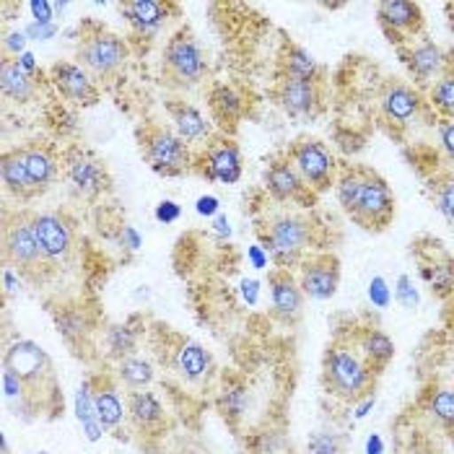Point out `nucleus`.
Returning <instances> with one entry per match:
<instances>
[{"instance_id": "f257e3e1", "label": "nucleus", "mask_w": 454, "mask_h": 454, "mask_svg": "<svg viewBox=\"0 0 454 454\" xmlns=\"http://www.w3.org/2000/svg\"><path fill=\"white\" fill-rule=\"evenodd\" d=\"M335 195L340 208L364 226L382 231L395 215V195L385 176L366 167H346L335 179Z\"/></svg>"}, {"instance_id": "f03ea898", "label": "nucleus", "mask_w": 454, "mask_h": 454, "mask_svg": "<svg viewBox=\"0 0 454 454\" xmlns=\"http://www.w3.org/2000/svg\"><path fill=\"white\" fill-rule=\"evenodd\" d=\"M380 372L364 358L353 338H338L330 343L322 361V385L325 392L343 403H361L372 397Z\"/></svg>"}, {"instance_id": "7ed1b4c3", "label": "nucleus", "mask_w": 454, "mask_h": 454, "mask_svg": "<svg viewBox=\"0 0 454 454\" xmlns=\"http://www.w3.org/2000/svg\"><path fill=\"white\" fill-rule=\"evenodd\" d=\"M260 245L280 270H291L309 257L315 247V223L301 213H278L260 229Z\"/></svg>"}, {"instance_id": "20e7f679", "label": "nucleus", "mask_w": 454, "mask_h": 454, "mask_svg": "<svg viewBox=\"0 0 454 454\" xmlns=\"http://www.w3.org/2000/svg\"><path fill=\"white\" fill-rule=\"evenodd\" d=\"M140 151L148 167L161 176H179L195 169V151L176 136L175 128L145 122L138 130Z\"/></svg>"}, {"instance_id": "39448f33", "label": "nucleus", "mask_w": 454, "mask_h": 454, "mask_svg": "<svg viewBox=\"0 0 454 454\" xmlns=\"http://www.w3.org/2000/svg\"><path fill=\"white\" fill-rule=\"evenodd\" d=\"M3 369L16 372L27 387H29V397L39 405V392L47 400L58 403V382H55V372H52V358L47 356V350L42 348L35 340H13L5 353H3Z\"/></svg>"}, {"instance_id": "423d86ee", "label": "nucleus", "mask_w": 454, "mask_h": 454, "mask_svg": "<svg viewBox=\"0 0 454 454\" xmlns=\"http://www.w3.org/2000/svg\"><path fill=\"white\" fill-rule=\"evenodd\" d=\"M75 60H78V66L89 70L94 78H112L114 73L125 68V63L130 60V44H128L125 36L91 24L89 32H81Z\"/></svg>"}, {"instance_id": "0eeeda50", "label": "nucleus", "mask_w": 454, "mask_h": 454, "mask_svg": "<svg viewBox=\"0 0 454 454\" xmlns=\"http://www.w3.org/2000/svg\"><path fill=\"white\" fill-rule=\"evenodd\" d=\"M164 70L176 86H198L208 75V60L192 32L179 29L164 44Z\"/></svg>"}, {"instance_id": "6e6552de", "label": "nucleus", "mask_w": 454, "mask_h": 454, "mask_svg": "<svg viewBox=\"0 0 454 454\" xmlns=\"http://www.w3.org/2000/svg\"><path fill=\"white\" fill-rule=\"evenodd\" d=\"M286 156H288V161L296 167V172L309 184V190L315 195L327 192L330 187H335L338 164H335L333 151L322 140L299 138L296 143H291Z\"/></svg>"}, {"instance_id": "1a4fd4ad", "label": "nucleus", "mask_w": 454, "mask_h": 454, "mask_svg": "<svg viewBox=\"0 0 454 454\" xmlns=\"http://www.w3.org/2000/svg\"><path fill=\"white\" fill-rule=\"evenodd\" d=\"M3 254H5V265L21 270L24 276H36L50 265L42 247L36 242L29 213H16V218L5 223Z\"/></svg>"}, {"instance_id": "9d476101", "label": "nucleus", "mask_w": 454, "mask_h": 454, "mask_svg": "<svg viewBox=\"0 0 454 454\" xmlns=\"http://www.w3.org/2000/svg\"><path fill=\"white\" fill-rule=\"evenodd\" d=\"M60 164H63V179L75 198L94 200L109 190V172L91 151L73 145L63 153Z\"/></svg>"}, {"instance_id": "9b49d317", "label": "nucleus", "mask_w": 454, "mask_h": 454, "mask_svg": "<svg viewBox=\"0 0 454 454\" xmlns=\"http://www.w3.org/2000/svg\"><path fill=\"white\" fill-rule=\"evenodd\" d=\"M195 169L208 182L239 184V179L245 175V159L234 140L221 136V138L210 140L200 156H195Z\"/></svg>"}, {"instance_id": "f8f14e48", "label": "nucleus", "mask_w": 454, "mask_h": 454, "mask_svg": "<svg viewBox=\"0 0 454 454\" xmlns=\"http://www.w3.org/2000/svg\"><path fill=\"white\" fill-rule=\"evenodd\" d=\"M377 21L387 39L400 50L413 44V39L423 32V11L419 3L411 0H382L377 5Z\"/></svg>"}, {"instance_id": "ddd939ff", "label": "nucleus", "mask_w": 454, "mask_h": 454, "mask_svg": "<svg viewBox=\"0 0 454 454\" xmlns=\"http://www.w3.org/2000/svg\"><path fill=\"white\" fill-rule=\"evenodd\" d=\"M32 226H35L36 242L42 247L50 265L68 260L73 247H75V231H73V223L66 213H55V210L32 213Z\"/></svg>"}, {"instance_id": "4468645a", "label": "nucleus", "mask_w": 454, "mask_h": 454, "mask_svg": "<svg viewBox=\"0 0 454 454\" xmlns=\"http://www.w3.org/2000/svg\"><path fill=\"white\" fill-rule=\"evenodd\" d=\"M299 286L312 301H330L340 286V260L330 252H312L299 265Z\"/></svg>"}, {"instance_id": "2eb2a0df", "label": "nucleus", "mask_w": 454, "mask_h": 454, "mask_svg": "<svg viewBox=\"0 0 454 454\" xmlns=\"http://www.w3.org/2000/svg\"><path fill=\"white\" fill-rule=\"evenodd\" d=\"M50 81L55 91L73 106H94L99 102V89L94 75L73 60H58L50 68Z\"/></svg>"}, {"instance_id": "dca6fc26", "label": "nucleus", "mask_w": 454, "mask_h": 454, "mask_svg": "<svg viewBox=\"0 0 454 454\" xmlns=\"http://www.w3.org/2000/svg\"><path fill=\"white\" fill-rule=\"evenodd\" d=\"M268 288H270V315L280 325L294 327L304 315V291L299 286V278L291 270L273 268L268 273Z\"/></svg>"}, {"instance_id": "f3484780", "label": "nucleus", "mask_w": 454, "mask_h": 454, "mask_svg": "<svg viewBox=\"0 0 454 454\" xmlns=\"http://www.w3.org/2000/svg\"><path fill=\"white\" fill-rule=\"evenodd\" d=\"M400 52H403L405 68H408L411 78H413V86L419 91L420 89H428L434 81H439L447 73V52L436 42H431V39L420 36L419 42L403 47Z\"/></svg>"}, {"instance_id": "a211bd4d", "label": "nucleus", "mask_w": 454, "mask_h": 454, "mask_svg": "<svg viewBox=\"0 0 454 454\" xmlns=\"http://www.w3.org/2000/svg\"><path fill=\"white\" fill-rule=\"evenodd\" d=\"M265 190L276 203H312L317 195L288 161V156L270 159L265 169Z\"/></svg>"}, {"instance_id": "6ab92c4d", "label": "nucleus", "mask_w": 454, "mask_h": 454, "mask_svg": "<svg viewBox=\"0 0 454 454\" xmlns=\"http://www.w3.org/2000/svg\"><path fill=\"white\" fill-rule=\"evenodd\" d=\"M276 99L280 109L288 117H317L319 106H322V89L319 81H294V78H280L278 89H276Z\"/></svg>"}, {"instance_id": "aec40b11", "label": "nucleus", "mask_w": 454, "mask_h": 454, "mask_svg": "<svg viewBox=\"0 0 454 454\" xmlns=\"http://www.w3.org/2000/svg\"><path fill=\"white\" fill-rule=\"evenodd\" d=\"M175 11V3H167V0H125L120 5V13L130 24V29L145 39L159 35Z\"/></svg>"}, {"instance_id": "412c9836", "label": "nucleus", "mask_w": 454, "mask_h": 454, "mask_svg": "<svg viewBox=\"0 0 454 454\" xmlns=\"http://www.w3.org/2000/svg\"><path fill=\"white\" fill-rule=\"evenodd\" d=\"M423 109V97L416 86L392 81L382 94V117L389 128H408Z\"/></svg>"}, {"instance_id": "4be33fe9", "label": "nucleus", "mask_w": 454, "mask_h": 454, "mask_svg": "<svg viewBox=\"0 0 454 454\" xmlns=\"http://www.w3.org/2000/svg\"><path fill=\"white\" fill-rule=\"evenodd\" d=\"M19 153L27 164V172L32 176V184H35L36 195L47 192L60 175H63V164H60V156L44 145V143H27V145H19Z\"/></svg>"}, {"instance_id": "5701e85b", "label": "nucleus", "mask_w": 454, "mask_h": 454, "mask_svg": "<svg viewBox=\"0 0 454 454\" xmlns=\"http://www.w3.org/2000/svg\"><path fill=\"white\" fill-rule=\"evenodd\" d=\"M128 420L143 434L156 436L167 426V408L156 392L136 389L128 395Z\"/></svg>"}, {"instance_id": "b1692460", "label": "nucleus", "mask_w": 454, "mask_h": 454, "mask_svg": "<svg viewBox=\"0 0 454 454\" xmlns=\"http://www.w3.org/2000/svg\"><path fill=\"white\" fill-rule=\"evenodd\" d=\"M169 114H172V122H175V130L179 138L184 140L187 145H208L213 140V128L206 120V114L192 106L190 102H182V99H172L169 105Z\"/></svg>"}, {"instance_id": "393cba45", "label": "nucleus", "mask_w": 454, "mask_h": 454, "mask_svg": "<svg viewBox=\"0 0 454 454\" xmlns=\"http://www.w3.org/2000/svg\"><path fill=\"white\" fill-rule=\"evenodd\" d=\"M94 385V400H97V413L106 431H117L128 420V400H122L117 377L112 380L109 374H99L91 380Z\"/></svg>"}, {"instance_id": "a878e982", "label": "nucleus", "mask_w": 454, "mask_h": 454, "mask_svg": "<svg viewBox=\"0 0 454 454\" xmlns=\"http://www.w3.org/2000/svg\"><path fill=\"white\" fill-rule=\"evenodd\" d=\"M0 91L13 105H29V102H35L39 83H36L35 75H29L27 70L16 63V58L3 55V63H0Z\"/></svg>"}, {"instance_id": "bb28decb", "label": "nucleus", "mask_w": 454, "mask_h": 454, "mask_svg": "<svg viewBox=\"0 0 454 454\" xmlns=\"http://www.w3.org/2000/svg\"><path fill=\"white\" fill-rule=\"evenodd\" d=\"M73 413L75 420L81 426V434L89 444H97L102 442V436L106 434V428L99 420L97 413V400H94V385H91V377H86L78 389H75V397H73Z\"/></svg>"}, {"instance_id": "cd10ccee", "label": "nucleus", "mask_w": 454, "mask_h": 454, "mask_svg": "<svg viewBox=\"0 0 454 454\" xmlns=\"http://www.w3.org/2000/svg\"><path fill=\"white\" fill-rule=\"evenodd\" d=\"M175 369L184 382L200 385V382L208 380L210 369H213V358H210V353L200 343L184 340L175 350Z\"/></svg>"}, {"instance_id": "c85d7f7f", "label": "nucleus", "mask_w": 454, "mask_h": 454, "mask_svg": "<svg viewBox=\"0 0 454 454\" xmlns=\"http://www.w3.org/2000/svg\"><path fill=\"white\" fill-rule=\"evenodd\" d=\"M0 179H3L5 192L13 195L16 200H32V198H36L32 176L27 172V164H24L19 148L3 153V159H0Z\"/></svg>"}, {"instance_id": "c756f323", "label": "nucleus", "mask_w": 454, "mask_h": 454, "mask_svg": "<svg viewBox=\"0 0 454 454\" xmlns=\"http://www.w3.org/2000/svg\"><path fill=\"white\" fill-rule=\"evenodd\" d=\"M249 400H252V392L242 377H223V385L218 392V408H221V416L229 420L231 426H239L249 413Z\"/></svg>"}, {"instance_id": "7c9ffc66", "label": "nucleus", "mask_w": 454, "mask_h": 454, "mask_svg": "<svg viewBox=\"0 0 454 454\" xmlns=\"http://www.w3.org/2000/svg\"><path fill=\"white\" fill-rule=\"evenodd\" d=\"M353 343L358 346V350L364 353V358L382 374L387 369V364L395 358V343L387 335L385 330L380 327H361L353 338Z\"/></svg>"}, {"instance_id": "2f4dec72", "label": "nucleus", "mask_w": 454, "mask_h": 454, "mask_svg": "<svg viewBox=\"0 0 454 454\" xmlns=\"http://www.w3.org/2000/svg\"><path fill=\"white\" fill-rule=\"evenodd\" d=\"M55 327H58V333L66 338V343H70V346L86 343L89 335H91V319L86 315V309L78 307V304L58 307L55 309Z\"/></svg>"}, {"instance_id": "473e14b6", "label": "nucleus", "mask_w": 454, "mask_h": 454, "mask_svg": "<svg viewBox=\"0 0 454 454\" xmlns=\"http://www.w3.org/2000/svg\"><path fill=\"white\" fill-rule=\"evenodd\" d=\"M210 109L215 114L218 122L223 125H237L242 117H245L247 102L245 97L234 89V86H226V83H218L210 89Z\"/></svg>"}, {"instance_id": "72a5a7b5", "label": "nucleus", "mask_w": 454, "mask_h": 454, "mask_svg": "<svg viewBox=\"0 0 454 454\" xmlns=\"http://www.w3.org/2000/svg\"><path fill=\"white\" fill-rule=\"evenodd\" d=\"M280 68L283 78H294V81H319V63L312 58L309 50L299 47V44H286L283 58H280Z\"/></svg>"}, {"instance_id": "f704fd0d", "label": "nucleus", "mask_w": 454, "mask_h": 454, "mask_svg": "<svg viewBox=\"0 0 454 454\" xmlns=\"http://www.w3.org/2000/svg\"><path fill=\"white\" fill-rule=\"evenodd\" d=\"M114 377L120 385H125L130 392L136 389H148L156 380V369L148 358H140L138 353L136 356H128L122 361H117V369H114Z\"/></svg>"}, {"instance_id": "c9c22d12", "label": "nucleus", "mask_w": 454, "mask_h": 454, "mask_svg": "<svg viewBox=\"0 0 454 454\" xmlns=\"http://www.w3.org/2000/svg\"><path fill=\"white\" fill-rule=\"evenodd\" d=\"M140 340V330H136L130 322H114L105 330V346L109 358L122 361L128 356H136Z\"/></svg>"}, {"instance_id": "e433bc0d", "label": "nucleus", "mask_w": 454, "mask_h": 454, "mask_svg": "<svg viewBox=\"0 0 454 454\" xmlns=\"http://www.w3.org/2000/svg\"><path fill=\"white\" fill-rule=\"evenodd\" d=\"M428 106L442 114V120H454V73L447 70L439 81L426 89Z\"/></svg>"}, {"instance_id": "4c0bfd02", "label": "nucleus", "mask_w": 454, "mask_h": 454, "mask_svg": "<svg viewBox=\"0 0 454 454\" xmlns=\"http://www.w3.org/2000/svg\"><path fill=\"white\" fill-rule=\"evenodd\" d=\"M423 278L428 283V288L436 296H452L454 294V262L452 260H442V262H431L423 268Z\"/></svg>"}, {"instance_id": "58836bf2", "label": "nucleus", "mask_w": 454, "mask_h": 454, "mask_svg": "<svg viewBox=\"0 0 454 454\" xmlns=\"http://www.w3.org/2000/svg\"><path fill=\"white\" fill-rule=\"evenodd\" d=\"M291 454V447L286 442V434L276 428H265L252 434L249 439V454Z\"/></svg>"}, {"instance_id": "ea45409f", "label": "nucleus", "mask_w": 454, "mask_h": 454, "mask_svg": "<svg viewBox=\"0 0 454 454\" xmlns=\"http://www.w3.org/2000/svg\"><path fill=\"white\" fill-rule=\"evenodd\" d=\"M428 411L447 426H454V389H436L428 400Z\"/></svg>"}, {"instance_id": "a19ab883", "label": "nucleus", "mask_w": 454, "mask_h": 454, "mask_svg": "<svg viewBox=\"0 0 454 454\" xmlns=\"http://www.w3.org/2000/svg\"><path fill=\"white\" fill-rule=\"evenodd\" d=\"M434 200H436V210L447 218V223L454 226V176H444L442 182H436V192H434Z\"/></svg>"}, {"instance_id": "79ce46f5", "label": "nucleus", "mask_w": 454, "mask_h": 454, "mask_svg": "<svg viewBox=\"0 0 454 454\" xmlns=\"http://www.w3.org/2000/svg\"><path fill=\"white\" fill-rule=\"evenodd\" d=\"M3 395H5V400L11 405H19L24 400H32L27 382L16 372H11V369H3Z\"/></svg>"}, {"instance_id": "37998d69", "label": "nucleus", "mask_w": 454, "mask_h": 454, "mask_svg": "<svg viewBox=\"0 0 454 454\" xmlns=\"http://www.w3.org/2000/svg\"><path fill=\"white\" fill-rule=\"evenodd\" d=\"M395 296H397V301L405 307V309H416L420 301L419 291H416V286H413V280L408 278V276H400L397 278V288H395Z\"/></svg>"}, {"instance_id": "c03bdc74", "label": "nucleus", "mask_w": 454, "mask_h": 454, "mask_svg": "<svg viewBox=\"0 0 454 454\" xmlns=\"http://www.w3.org/2000/svg\"><path fill=\"white\" fill-rule=\"evenodd\" d=\"M309 452H335L340 454V439L338 434H327V431H319L309 439Z\"/></svg>"}, {"instance_id": "a18cd8bd", "label": "nucleus", "mask_w": 454, "mask_h": 454, "mask_svg": "<svg viewBox=\"0 0 454 454\" xmlns=\"http://www.w3.org/2000/svg\"><path fill=\"white\" fill-rule=\"evenodd\" d=\"M27 8H29V13H32V21H36V24H55V3L32 0Z\"/></svg>"}, {"instance_id": "49530a36", "label": "nucleus", "mask_w": 454, "mask_h": 454, "mask_svg": "<svg viewBox=\"0 0 454 454\" xmlns=\"http://www.w3.org/2000/svg\"><path fill=\"white\" fill-rule=\"evenodd\" d=\"M389 299H392V291H389V286H387L385 278H374L369 283V301H372L377 309H385L387 304H389Z\"/></svg>"}, {"instance_id": "de8ad7c7", "label": "nucleus", "mask_w": 454, "mask_h": 454, "mask_svg": "<svg viewBox=\"0 0 454 454\" xmlns=\"http://www.w3.org/2000/svg\"><path fill=\"white\" fill-rule=\"evenodd\" d=\"M153 218L159 221V223H164V226H169V223H176L179 218H182V206L175 203V200H161L156 210H153Z\"/></svg>"}, {"instance_id": "09e8293b", "label": "nucleus", "mask_w": 454, "mask_h": 454, "mask_svg": "<svg viewBox=\"0 0 454 454\" xmlns=\"http://www.w3.org/2000/svg\"><path fill=\"white\" fill-rule=\"evenodd\" d=\"M27 39H29V36L24 35V32H19V29H16V32H5V35H3V52H5L8 58H11V55H13V58L24 55V52H27V50H24V47H27Z\"/></svg>"}, {"instance_id": "8fccbe9b", "label": "nucleus", "mask_w": 454, "mask_h": 454, "mask_svg": "<svg viewBox=\"0 0 454 454\" xmlns=\"http://www.w3.org/2000/svg\"><path fill=\"white\" fill-rule=\"evenodd\" d=\"M439 145L447 153V159L454 161V120H442L439 122Z\"/></svg>"}, {"instance_id": "3c124183", "label": "nucleus", "mask_w": 454, "mask_h": 454, "mask_svg": "<svg viewBox=\"0 0 454 454\" xmlns=\"http://www.w3.org/2000/svg\"><path fill=\"white\" fill-rule=\"evenodd\" d=\"M247 260H249V265L254 268V270H268V265H270V254L265 252V247L262 245H252L247 249Z\"/></svg>"}, {"instance_id": "603ef678", "label": "nucleus", "mask_w": 454, "mask_h": 454, "mask_svg": "<svg viewBox=\"0 0 454 454\" xmlns=\"http://www.w3.org/2000/svg\"><path fill=\"white\" fill-rule=\"evenodd\" d=\"M140 245H143V237H140L136 226L128 223V226L120 229V247H125L128 252H138Z\"/></svg>"}, {"instance_id": "864d4df0", "label": "nucleus", "mask_w": 454, "mask_h": 454, "mask_svg": "<svg viewBox=\"0 0 454 454\" xmlns=\"http://www.w3.org/2000/svg\"><path fill=\"white\" fill-rule=\"evenodd\" d=\"M24 35L29 36V39H35V42H44V39H52V36L58 35V27L55 24H36V21H32L24 29Z\"/></svg>"}, {"instance_id": "5fc2aeb1", "label": "nucleus", "mask_w": 454, "mask_h": 454, "mask_svg": "<svg viewBox=\"0 0 454 454\" xmlns=\"http://www.w3.org/2000/svg\"><path fill=\"white\" fill-rule=\"evenodd\" d=\"M195 210H198V215H203V218H213V215H218V210H221V200H218L215 195H203V198H198Z\"/></svg>"}, {"instance_id": "6e6d98bb", "label": "nucleus", "mask_w": 454, "mask_h": 454, "mask_svg": "<svg viewBox=\"0 0 454 454\" xmlns=\"http://www.w3.org/2000/svg\"><path fill=\"white\" fill-rule=\"evenodd\" d=\"M3 288H5V294L21 291V278H19L16 268H11V265H5V270H3Z\"/></svg>"}, {"instance_id": "4d7b16f0", "label": "nucleus", "mask_w": 454, "mask_h": 454, "mask_svg": "<svg viewBox=\"0 0 454 454\" xmlns=\"http://www.w3.org/2000/svg\"><path fill=\"white\" fill-rule=\"evenodd\" d=\"M242 299H245L249 307H254L257 304V299H260V283L252 278L242 280Z\"/></svg>"}, {"instance_id": "13d9d810", "label": "nucleus", "mask_w": 454, "mask_h": 454, "mask_svg": "<svg viewBox=\"0 0 454 454\" xmlns=\"http://www.w3.org/2000/svg\"><path fill=\"white\" fill-rule=\"evenodd\" d=\"M213 234H215L218 239H229V237H231V223H229L226 215H215V218H213Z\"/></svg>"}, {"instance_id": "bf43d9fd", "label": "nucleus", "mask_w": 454, "mask_h": 454, "mask_svg": "<svg viewBox=\"0 0 454 454\" xmlns=\"http://www.w3.org/2000/svg\"><path fill=\"white\" fill-rule=\"evenodd\" d=\"M16 63L27 70L29 75H35V78L39 75V66H36V58L32 55V52H24V55H19V58H16Z\"/></svg>"}, {"instance_id": "052dcab7", "label": "nucleus", "mask_w": 454, "mask_h": 454, "mask_svg": "<svg viewBox=\"0 0 454 454\" xmlns=\"http://www.w3.org/2000/svg\"><path fill=\"white\" fill-rule=\"evenodd\" d=\"M374 403H377V397H374V395H372V397H364L361 403H356V413H353V419H356V420L366 419V416L372 413Z\"/></svg>"}, {"instance_id": "680f3d73", "label": "nucleus", "mask_w": 454, "mask_h": 454, "mask_svg": "<svg viewBox=\"0 0 454 454\" xmlns=\"http://www.w3.org/2000/svg\"><path fill=\"white\" fill-rule=\"evenodd\" d=\"M366 454H385V439L380 434H369V439H366Z\"/></svg>"}, {"instance_id": "e2e57ef3", "label": "nucleus", "mask_w": 454, "mask_h": 454, "mask_svg": "<svg viewBox=\"0 0 454 454\" xmlns=\"http://www.w3.org/2000/svg\"><path fill=\"white\" fill-rule=\"evenodd\" d=\"M0 442H3V454H8V439H5V434L0 436Z\"/></svg>"}, {"instance_id": "0e129e2a", "label": "nucleus", "mask_w": 454, "mask_h": 454, "mask_svg": "<svg viewBox=\"0 0 454 454\" xmlns=\"http://www.w3.org/2000/svg\"><path fill=\"white\" fill-rule=\"evenodd\" d=\"M309 454H335V452H309Z\"/></svg>"}, {"instance_id": "69168bd1", "label": "nucleus", "mask_w": 454, "mask_h": 454, "mask_svg": "<svg viewBox=\"0 0 454 454\" xmlns=\"http://www.w3.org/2000/svg\"><path fill=\"white\" fill-rule=\"evenodd\" d=\"M36 454H50V452H36Z\"/></svg>"}]
</instances>
